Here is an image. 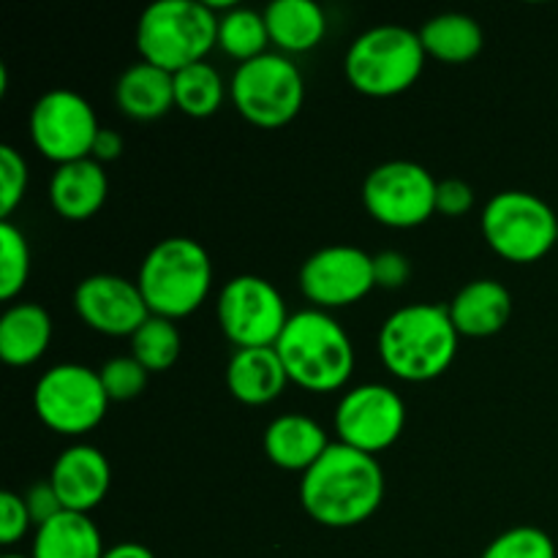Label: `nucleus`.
Here are the masks:
<instances>
[{"label": "nucleus", "instance_id": "obj_4", "mask_svg": "<svg viewBox=\"0 0 558 558\" xmlns=\"http://www.w3.org/2000/svg\"><path fill=\"white\" fill-rule=\"evenodd\" d=\"M218 20L202 0H158L142 11L136 22V47L142 60L178 74L202 63L218 44Z\"/></svg>", "mask_w": 558, "mask_h": 558}, {"label": "nucleus", "instance_id": "obj_10", "mask_svg": "<svg viewBox=\"0 0 558 558\" xmlns=\"http://www.w3.org/2000/svg\"><path fill=\"white\" fill-rule=\"evenodd\" d=\"M218 325L238 349L276 347L289 322L283 294L267 278L238 276L218 294Z\"/></svg>", "mask_w": 558, "mask_h": 558}, {"label": "nucleus", "instance_id": "obj_36", "mask_svg": "<svg viewBox=\"0 0 558 558\" xmlns=\"http://www.w3.org/2000/svg\"><path fill=\"white\" fill-rule=\"evenodd\" d=\"M25 505H27V512H31V518L36 526L52 521L54 515H60V512H63V505H60L58 494H54V488L49 480H41V483H36L31 490H27Z\"/></svg>", "mask_w": 558, "mask_h": 558}, {"label": "nucleus", "instance_id": "obj_38", "mask_svg": "<svg viewBox=\"0 0 558 558\" xmlns=\"http://www.w3.org/2000/svg\"><path fill=\"white\" fill-rule=\"evenodd\" d=\"M104 558H156L150 548L140 543H118L104 554Z\"/></svg>", "mask_w": 558, "mask_h": 558}, {"label": "nucleus", "instance_id": "obj_14", "mask_svg": "<svg viewBox=\"0 0 558 558\" xmlns=\"http://www.w3.org/2000/svg\"><path fill=\"white\" fill-rule=\"evenodd\" d=\"M300 289L322 311L360 303L376 289L374 256L354 245H327L305 259Z\"/></svg>", "mask_w": 558, "mask_h": 558}, {"label": "nucleus", "instance_id": "obj_32", "mask_svg": "<svg viewBox=\"0 0 558 558\" xmlns=\"http://www.w3.org/2000/svg\"><path fill=\"white\" fill-rule=\"evenodd\" d=\"M27 191V163L11 145L0 147V216L9 221Z\"/></svg>", "mask_w": 558, "mask_h": 558}, {"label": "nucleus", "instance_id": "obj_1", "mask_svg": "<svg viewBox=\"0 0 558 558\" xmlns=\"http://www.w3.org/2000/svg\"><path fill=\"white\" fill-rule=\"evenodd\" d=\"M385 499V472L374 456L332 441L300 480L303 510L327 529L368 521Z\"/></svg>", "mask_w": 558, "mask_h": 558}, {"label": "nucleus", "instance_id": "obj_26", "mask_svg": "<svg viewBox=\"0 0 558 558\" xmlns=\"http://www.w3.org/2000/svg\"><path fill=\"white\" fill-rule=\"evenodd\" d=\"M227 85L210 63H194L174 74V107L189 118H210L221 109Z\"/></svg>", "mask_w": 558, "mask_h": 558}, {"label": "nucleus", "instance_id": "obj_17", "mask_svg": "<svg viewBox=\"0 0 558 558\" xmlns=\"http://www.w3.org/2000/svg\"><path fill=\"white\" fill-rule=\"evenodd\" d=\"M109 178L96 158L63 163L49 180V202L65 221H87L104 207Z\"/></svg>", "mask_w": 558, "mask_h": 558}, {"label": "nucleus", "instance_id": "obj_19", "mask_svg": "<svg viewBox=\"0 0 558 558\" xmlns=\"http://www.w3.org/2000/svg\"><path fill=\"white\" fill-rule=\"evenodd\" d=\"M450 319L456 325L458 336L488 338L507 327L512 314V298L507 287H501L494 278H480L466 283L461 292L447 305Z\"/></svg>", "mask_w": 558, "mask_h": 558}, {"label": "nucleus", "instance_id": "obj_25", "mask_svg": "<svg viewBox=\"0 0 558 558\" xmlns=\"http://www.w3.org/2000/svg\"><path fill=\"white\" fill-rule=\"evenodd\" d=\"M425 54L441 63H469L483 52L485 33L469 14H439L420 27Z\"/></svg>", "mask_w": 558, "mask_h": 558}, {"label": "nucleus", "instance_id": "obj_18", "mask_svg": "<svg viewBox=\"0 0 558 558\" xmlns=\"http://www.w3.org/2000/svg\"><path fill=\"white\" fill-rule=\"evenodd\" d=\"M289 385V374L276 347L238 349L227 365V387L245 407H267Z\"/></svg>", "mask_w": 558, "mask_h": 558}, {"label": "nucleus", "instance_id": "obj_33", "mask_svg": "<svg viewBox=\"0 0 558 558\" xmlns=\"http://www.w3.org/2000/svg\"><path fill=\"white\" fill-rule=\"evenodd\" d=\"M33 518L27 512L25 496H16L11 490H3L0 494V543L14 545L20 543L22 537L31 529Z\"/></svg>", "mask_w": 558, "mask_h": 558}, {"label": "nucleus", "instance_id": "obj_20", "mask_svg": "<svg viewBox=\"0 0 558 558\" xmlns=\"http://www.w3.org/2000/svg\"><path fill=\"white\" fill-rule=\"evenodd\" d=\"M265 452L278 469L287 472H308L332 441H327L325 428L305 414H283L265 430Z\"/></svg>", "mask_w": 558, "mask_h": 558}, {"label": "nucleus", "instance_id": "obj_30", "mask_svg": "<svg viewBox=\"0 0 558 558\" xmlns=\"http://www.w3.org/2000/svg\"><path fill=\"white\" fill-rule=\"evenodd\" d=\"M480 558H556V545L543 529L515 526L499 534Z\"/></svg>", "mask_w": 558, "mask_h": 558}, {"label": "nucleus", "instance_id": "obj_22", "mask_svg": "<svg viewBox=\"0 0 558 558\" xmlns=\"http://www.w3.org/2000/svg\"><path fill=\"white\" fill-rule=\"evenodd\" d=\"M52 341V319L36 303H20L0 316V357L14 368H25L44 357Z\"/></svg>", "mask_w": 558, "mask_h": 558}, {"label": "nucleus", "instance_id": "obj_16", "mask_svg": "<svg viewBox=\"0 0 558 558\" xmlns=\"http://www.w3.org/2000/svg\"><path fill=\"white\" fill-rule=\"evenodd\" d=\"M60 505L69 512H90L107 499L112 485V469L107 456L93 445L65 447L49 474Z\"/></svg>", "mask_w": 558, "mask_h": 558}, {"label": "nucleus", "instance_id": "obj_15", "mask_svg": "<svg viewBox=\"0 0 558 558\" xmlns=\"http://www.w3.org/2000/svg\"><path fill=\"white\" fill-rule=\"evenodd\" d=\"M74 308L87 327L109 338H134L153 316L140 287L109 272L85 278L76 287Z\"/></svg>", "mask_w": 558, "mask_h": 558}, {"label": "nucleus", "instance_id": "obj_29", "mask_svg": "<svg viewBox=\"0 0 558 558\" xmlns=\"http://www.w3.org/2000/svg\"><path fill=\"white\" fill-rule=\"evenodd\" d=\"M31 276V248L11 221L0 223V298L14 300Z\"/></svg>", "mask_w": 558, "mask_h": 558}, {"label": "nucleus", "instance_id": "obj_11", "mask_svg": "<svg viewBox=\"0 0 558 558\" xmlns=\"http://www.w3.org/2000/svg\"><path fill=\"white\" fill-rule=\"evenodd\" d=\"M101 131L90 101L69 87L47 90L31 109V140L58 167L90 158Z\"/></svg>", "mask_w": 558, "mask_h": 558}, {"label": "nucleus", "instance_id": "obj_8", "mask_svg": "<svg viewBox=\"0 0 558 558\" xmlns=\"http://www.w3.org/2000/svg\"><path fill=\"white\" fill-rule=\"evenodd\" d=\"M483 234L501 259L529 265L558 243V218L545 199L529 191H501L485 205Z\"/></svg>", "mask_w": 558, "mask_h": 558}, {"label": "nucleus", "instance_id": "obj_34", "mask_svg": "<svg viewBox=\"0 0 558 558\" xmlns=\"http://www.w3.org/2000/svg\"><path fill=\"white\" fill-rule=\"evenodd\" d=\"M472 207H474L472 185L463 183V180L458 178L441 180L439 189H436V213L458 218V216H466Z\"/></svg>", "mask_w": 558, "mask_h": 558}, {"label": "nucleus", "instance_id": "obj_7", "mask_svg": "<svg viewBox=\"0 0 558 558\" xmlns=\"http://www.w3.org/2000/svg\"><path fill=\"white\" fill-rule=\"evenodd\" d=\"M229 93L248 123L259 129H281L303 109L305 82L287 54L265 52L238 65Z\"/></svg>", "mask_w": 558, "mask_h": 558}, {"label": "nucleus", "instance_id": "obj_3", "mask_svg": "<svg viewBox=\"0 0 558 558\" xmlns=\"http://www.w3.org/2000/svg\"><path fill=\"white\" fill-rule=\"evenodd\" d=\"M276 352L289 381L308 392L341 390L354 371V347L341 322L322 308L289 316Z\"/></svg>", "mask_w": 558, "mask_h": 558}, {"label": "nucleus", "instance_id": "obj_35", "mask_svg": "<svg viewBox=\"0 0 558 558\" xmlns=\"http://www.w3.org/2000/svg\"><path fill=\"white\" fill-rule=\"evenodd\" d=\"M374 276L376 287L401 289L412 278V265L401 251H381L374 256Z\"/></svg>", "mask_w": 558, "mask_h": 558}, {"label": "nucleus", "instance_id": "obj_27", "mask_svg": "<svg viewBox=\"0 0 558 558\" xmlns=\"http://www.w3.org/2000/svg\"><path fill=\"white\" fill-rule=\"evenodd\" d=\"M267 44H270V33H267L265 14L259 11L232 5L218 20V47L240 63L265 54Z\"/></svg>", "mask_w": 558, "mask_h": 558}, {"label": "nucleus", "instance_id": "obj_12", "mask_svg": "<svg viewBox=\"0 0 558 558\" xmlns=\"http://www.w3.org/2000/svg\"><path fill=\"white\" fill-rule=\"evenodd\" d=\"M434 174L414 161H387L363 183V205L374 221L390 229H414L436 213Z\"/></svg>", "mask_w": 558, "mask_h": 558}, {"label": "nucleus", "instance_id": "obj_21", "mask_svg": "<svg viewBox=\"0 0 558 558\" xmlns=\"http://www.w3.org/2000/svg\"><path fill=\"white\" fill-rule=\"evenodd\" d=\"M114 98L125 118L158 120L174 107V74L140 60L120 74Z\"/></svg>", "mask_w": 558, "mask_h": 558}, {"label": "nucleus", "instance_id": "obj_23", "mask_svg": "<svg viewBox=\"0 0 558 558\" xmlns=\"http://www.w3.org/2000/svg\"><path fill=\"white\" fill-rule=\"evenodd\" d=\"M270 44L281 54L311 52L327 33V16L316 0H272L265 9Z\"/></svg>", "mask_w": 558, "mask_h": 558}, {"label": "nucleus", "instance_id": "obj_24", "mask_svg": "<svg viewBox=\"0 0 558 558\" xmlns=\"http://www.w3.org/2000/svg\"><path fill=\"white\" fill-rule=\"evenodd\" d=\"M101 532L85 512L63 510L36 526L31 558H104Z\"/></svg>", "mask_w": 558, "mask_h": 558}, {"label": "nucleus", "instance_id": "obj_28", "mask_svg": "<svg viewBox=\"0 0 558 558\" xmlns=\"http://www.w3.org/2000/svg\"><path fill=\"white\" fill-rule=\"evenodd\" d=\"M131 357L140 360L150 374H163L180 357V332L172 319L150 316L131 338Z\"/></svg>", "mask_w": 558, "mask_h": 558}, {"label": "nucleus", "instance_id": "obj_39", "mask_svg": "<svg viewBox=\"0 0 558 558\" xmlns=\"http://www.w3.org/2000/svg\"><path fill=\"white\" fill-rule=\"evenodd\" d=\"M3 558H31V556H16V554H5Z\"/></svg>", "mask_w": 558, "mask_h": 558}, {"label": "nucleus", "instance_id": "obj_2", "mask_svg": "<svg viewBox=\"0 0 558 558\" xmlns=\"http://www.w3.org/2000/svg\"><path fill=\"white\" fill-rule=\"evenodd\" d=\"M458 354V330L447 305H403L379 330V357L403 381H430L445 374Z\"/></svg>", "mask_w": 558, "mask_h": 558}, {"label": "nucleus", "instance_id": "obj_9", "mask_svg": "<svg viewBox=\"0 0 558 558\" xmlns=\"http://www.w3.org/2000/svg\"><path fill=\"white\" fill-rule=\"evenodd\" d=\"M109 407L98 371L80 363H63L44 371L33 390V409L49 430L80 436L96 428Z\"/></svg>", "mask_w": 558, "mask_h": 558}, {"label": "nucleus", "instance_id": "obj_37", "mask_svg": "<svg viewBox=\"0 0 558 558\" xmlns=\"http://www.w3.org/2000/svg\"><path fill=\"white\" fill-rule=\"evenodd\" d=\"M120 153H123V136L118 131L101 129L96 136V145H93L90 158H96L98 163L104 161H118Z\"/></svg>", "mask_w": 558, "mask_h": 558}, {"label": "nucleus", "instance_id": "obj_31", "mask_svg": "<svg viewBox=\"0 0 558 558\" xmlns=\"http://www.w3.org/2000/svg\"><path fill=\"white\" fill-rule=\"evenodd\" d=\"M98 376H101L109 401H131V398H140L145 392L150 371L134 357H112L104 363Z\"/></svg>", "mask_w": 558, "mask_h": 558}, {"label": "nucleus", "instance_id": "obj_6", "mask_svg": "<svg viewBox=\"0 0 558 558\" xmlns=\"http://www.w3.org/2000/svg\"><path fill=\"white\" fill-rule=\"evenodd\" d=\"M420 33L403 25H376L360 33L349 47L343 69L349 85L371 98H390L409 90L425 65Z\"/></svg>", "mask_w": 558, "mask_h": 558}, {"label": "nucleus", "instance_id": "obj_13", "mask_svg": "<svg viewBox=\"0 0 558 558\" xmlns=\"http://www.w3.org/2000/svg\"><path fill=\"white\" fill-rule=\"evenodd\" d=\"M407 403L387 385L352 387L336 409L338 441L352 450L376 456L401 439Z\"/></svg>", "mask_w": 558, "mask_h": 558}, {"label": "nucleus", "instance_id": "obj_5", "mask_svg": "<svg viewBox=\"0 0 558 558\" xmlns=\"http://www.w3.org/2000/svg\"><path fill=\"white\" fill-rule=\"evenodd\" d=\"M210 256L191 238H167L153 245L136 278L150 314L172 322L194 314L210 294Z\"/></svg>", "mask_w": 558, "mask_h": 558}]
</instances>
